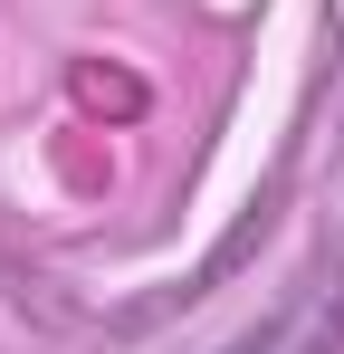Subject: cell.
<instances>
[{
  "label": "cell",
  "instance_id": "obj_1",
  "mask_svg": "<svg viewBox=\"0 0 344 354\" xmlns=\"http://www.w3.org/2000/svg\"><path fill=\"white\" fill-rule=\"evenodd\" d=\"M335 345H344V259H325L268 326H249L229 354H335Z\"/></svg>",
  "mask_w": 344,
  "mask_h": 354
}]
</instances>
